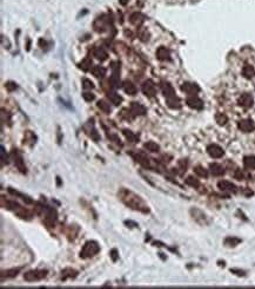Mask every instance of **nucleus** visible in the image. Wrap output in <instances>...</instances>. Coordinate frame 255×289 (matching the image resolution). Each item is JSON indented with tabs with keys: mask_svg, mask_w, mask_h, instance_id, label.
<instances>
[{
	"mask_svg": "<svg viewBox=\"0 0 255 289\" xmlns=\"http://www.w3.org/2000/svg\"><path fill=\"white\" fill-rule=\"evenodd\" d=\"M104 18H105V15H102L101 18H98L97 20L94 21V24H93L94 30H95L97 32H99V33H101V32H105L106 30H107V24H108V20H105Z\"/></svg>",
	"mask_w": 255,
	"mask_h": 289,
	"instance_id": "13",
	"label": "nucleus"
},
{
	"mask_svg": "<svg viewBox=\"0 0 255 289\" xmlns=\"http://www.w3.org/2000/svg\"><path fill=\"white\" fill-rule=\"evenodd\" d=\"M93 57H95V59H98L100 61H105L108 58V54H107L105 48H102V47H94L93 48Z\"/></svg>",
	"mask_w": 255,
	"mask_h": 289,
	"instance_id": "17",
	"label": "nucleus"
},
{
	"mask_svg": "<svg viewBox=\"0 0 255 289\" xmlns=\"http://www.w3.org/2000/svg\"><path fill=\"white\" fill-rule=\"evenodd\" d=\"M11 157L13 159L14 165L17 167V169L19 170L21 174H26V167H25V163H24V159H22V156L20 154L17 149H13L11 151Z\"/></svg>",
	"mask_w": 255,
	"mask_h": 289,
	"instance_id": "5",
	"label": "nucleus"
},
{
	"mask_svg": "<svg viewBox=\"0 0 255 289\" xmlns=\"http://www.w3.org/2000/svg\"><path fill=\"white\" fill-rule=\"evenodd\" d=\"M82 88L86 89V90H92V89L94 88V84L90 79L85 78V79H82Z\"/></svg>",
	"mask_w": 255,
	"mask_h": 289,
	"instance_id": "41",
	"label": "nucleus"
},
{
	"mask_svg": "<svg viewBox=\"0 0 255 289\" xmlns=\"http://www.w3.org/2000/svg\"><path fill=\"white\" fill-rule=\"evenodd\" d=\"M215 121L219 125L223 126V125H226V124H227V122H228V117H227L225 114H215Z\"/></svg>",
	"mask_w": 255,
	"mask_h": 289,
	"instance_id": "35",
	"label": "nucleus"
},
{
	"mask_svg": "<svg viewBox=\"0 0 255 289\" xmlns=\"http://www.w3.org/2000/svg\"><path fill=\"white\" fill-rule=\"evenodd\" d=\"M122 86H124V91L127 94H129V96H135V94H137V86L132 83V81H124Z\"/></svg>",
	"mask_w": 255,
	"mask_h": 289,
	"instance_id": "19",
	"label": "nucleus"
},
{
	"mask_svg": "<svg viewBox=\"0 0 255 289\" xmlns=\"http://www.w3.org/2000/svg\"><path fill=\"white\" fill-rule=\"evenodd\" d=\"M82 98H84L86 101L91 103V101H93L95 99V96L92 93V92H84V93H82Z\"/></svg>",
	"mask_w": 255,
	"mask_h": 289,
	"instance_id": "43",
	"label": "nucleus"
},
{
	"mask_svg": "<svg viewBox=\"0 0 255 289\" xmlns=\"http://www.w3.org/2000/svg\"><path fill=\"white\" fill-rule=\"evenodd\" d=\"M240 242H241V240H240V238H236V237H227V238L225 240V244L228 246V247H235V246H237Z\"/></svg>",
	"mask_w": 255,
	"mask_h": 289,
	"instance_id": "38",
	"label": "nucleus"
},
{
	"mask_svg": "<svg viewBox=\"0 0 255 289\" xmlns=\"http://www.w3.org/2000/svg\"><path fill=\"white\" fill-rule=\"evenodd\" d=\"M187 167H188V162L186 161V159H181V161H179V168L181 169L182 171H186Z\"/></svg>",
	"mask_w": 255,
	"mask_h": 289,
	"instance_id": "48",
	"label": "nucleus"
},
{
	"mask_svg": "<svg viewBox=\"0 0 255 289\" xmlns=\"http://www.w3.org/2000/svg\"><path fill=\"white\" fill-rule=\"evenodd\" d=\"M38 44H39V46L41 47V48H46L47 47V43H46L42 38L41 39H39V41H38Z\"/></svg>",
	"mask_w": 255,
	"mask_h": 289,
	"instance_id": "50",
	"label": "nucleus"
},
{
	"mask_svg": "<svg viewBox=\"0 0 255 289\" xmlns=\"http://www.w3.org/2000/svg\"><path fill=\"white\" fill-rule=\"evenodd\" d=\"M30 46H31V41H27V51H30Z\"/></svg>",
	"mask_w": 255,
	"mask_h": 289,
	"instance_id": "53",
	"label": "nucleus"
},
{
	"mask_svg": "<svg viewBox=\"0 0 255 289\" xmlns=\"http://www.w3.org/2000/svg\"><path fill=\"white\" fill-rule=\"evenodd\" d=\"M242 76H243L245 78H247V79H252L255 76V71H254V68H253V66H250V65H245L243 68H242Z\"/></svg>",
	"mask_w": 255,
	"mask_h": 289,
	"instance_id": "28",
	"label": "nucleus"
},
{
	"mask_svg": "<svg viewBox=\"0 0 255 289\" xmlns=\"http://www.w3.org/2000/svg\"><path fill=\"white\" fill-rule=\"evenodd\" d=\"M119 2L122 5V6H126L128 4V0H119Z\"/></svg>",
	"mask_w": 255,
	"mask_h": 289,
	"instance_id": "51",
	"label": "nucleus"
},
{
	"mask_svg": "<svg viewBox=\"0 0 255 289\" xmlns=\"http://www.w3.org/2000/svg\"><path fill=\"white\" fill-rule=\"evenodd\" d=\"M120 116H121V118L122 119H125V121H128V122H131V121H133L134 119V114H133V112L131 111V109L128 110V109H122L121 110V112H120Z\"/></svg>",
	"mask_w": 255,
	"mask_h": 289,
	"instance_id": "32",
	"label": "nucleus"
},
{
	"mask_svg": "<svg viewBox=\"0 0 255 289\" xmlns=\"http://www.w3.org/2000/svg\"><path fill=\"white\" fill-rule=\"evenodd\" d=\"M144 148L147 150V151H149V152H159L160 151V147H159V144H157L155 142H146L144 144Z\"/></svg>",
	"mask_w": 255,
	"mask_h": 289,
	"instance_id": "29",
	"label": "nucleus"
},
{
	"mask_svg": "<svg viewBox=\"0 0 255 289\" xmlns=\"http://www.w3.org/2000/svg\"><path fill=\"white\" fill-rule=\"evenodd\" d=\"M107 98H108L110 101H111L112 104H114V105H120V104L122 103V101H124L122 97L119 96L118 93H115V92H108Z\"/></svg>",
	"mask_w": 255,
	"mask_h": 289,
	"instance_id": "25",
	"label": "nucleus"
},
{
	"mask_svg": "<svg viewBox=\"0 0 255 289\" xmlns=\"http://www.w3.org/2000/svg\"><path fill=\"white\" fill-rule=\"evenodd\" d=\"M119 196L121 197V201L124 202L127 207H129V208L133 209V210L141 211V213H144V214L149 213V209H148V207L145 204V202L142 201L139 196H137L135 194H133V192L129 191V190L121 189V191H120Z\"/></svg>",
	"mask_w": 255,
	"mask_h": 289,
	"instance_id": "1",
	"label": "nucleus"
},
{
	"mask_svg": "<svg viewBox=\"0 0 255 289\" xmlns=\"http://www.w3.org/2000/svg\"><path fill=\"white\" fill-rule=\"evenodd\" d=\"M129 21H131L132 25L140 27L141 25H142V23L145 21L144 14L140 13V12H134V13L131 14V17H129Z\"/></svg>",
	"mask_w": 255,
	"mask_h": 289,
	"instance_id": "16",
	"label": "nucleus"
},
{
	"mask_svg": "<svg viewBox=\"0 0 255 289\" xmlns=\"http://www.w3.org/2000/svg\"><path fill=\"white\" fill-rule=\"evenodd\" d=\"M154 246H155V247H164V244L160 242H154Z\"/></svg>",
	"mask_w": 255,
	"mask_h": 289,
	"instance_id": "52",
	"label": "nucleus"
},
{
	"mask_svg": "<svg viewBox=\"0 0 255 289\" xmlns=\"http://www.w3.org/2000/svg\"><path fill=\"white\" fill-rule=\"evenodd\" d=\"M125 224H126V225H128L129 228H137V227H139L137 223L132 222V221H126V222H125Z\"/></svg>",
	"mask_w": 255,
	"mask_h": 289,
	"instance_id": "49",
	"label": "nucleus"
},
{
	"mask_svg": "<svg viewBox=\"0 0 255 289\" xmlns=\"http://www.w3.org/2000/svg\"><path fill=\"white\" fill-rule=\"evenodd\" d=\"M194 172H195L199 177H203V178H207V177H208V170H206L203 167H200V165H197V167L194 168Z\"/></svg>",
	"mask_w": 255,
	"mask_h": 289,
	"instance_id": "36",
	"label": "nucleus"
},
{
	"mask_svg": "<svg viewBox=\"0 0 255 289\" xmlns=\"http://www.w3.org/2000/svg\"><path fill=\"white\" fill-rule=\"evenodd\" d=\"M122 134H124V136L126 137V139L129 142V143H137L139 142V136L137 134H135L134 132H132L131 130H127V129H125L124 131H122Z\"/></svg>",
	"mask_w": 255,
	"mask_h": 289,
	"instance_id": "24",
	"label": "nucleus"
},
{
	"mask_svg": "<svg viewBox=\"0 0 255 289\" xmlns=\"http://www.w3.org/2000/svg\"><path fill=\"white\" fill-rule=\"evenodd\" d=\"M0 155H1V163L2 164H5V163H8V156H7V154H6V151H5V149H4V147H1L0 148Z\"/></svg>",
	"mask_w": 255,
	"mask_h": 289,
	"instance_id": "44",
	"label": "nucleus"
},
{
	"mask_svg": "<svg viewBox=\"0 0 255 289\" xmlns=\"http://www.w3.org/2000/svg\"><path fill=\"white\" fill-rule=\"evenodd\" d=\"M161 90L166 98H170L175 96V90L168 81H161Z\"/></svg>",
	"mask_w": 255,
	"mask_h": 289,
	"instance_id": "15",
	"label": "nucleus"
},
{
	"mask_svg": "<svg viewBox=\"0 0 255 289\" xmlns=\"http://www.w3.org/2000/svg\"><path fill=\"white\" fill-rule=\"evenodd\" d=\"M166 103L168 105V108L174 109V110H177V109L181 108V101L177 98V96L174 97H170V98H166Z\"/></svg>",
	"mask_w": 255,
	"mask_h": 289,
	"instance_id": "22",
	"label": "nucleus"
},
{
	"mask_svg": "<svg viewBox=\"0 0 255 289\" xmlns=\"http://www.w3.org/2000/svg\"><path fill=\"white\" fill-rule=\"evenodd\" d=\"M92 74L95 77V78H102L106 74V68L104 66H100V65H94L92 67Z\"/></svg>",
	"mask_w": 255,
	"mask_h": 289,
	"instance_id": "23",
	"label": "nucleus"
},
{
	"mask_svg": "<svg viewBox=\"0 0 255 289\" xmlns=\"http://www.w3.org/2000/svg\"><path fill=\"white\" fill-rule=\"evenodd\" d=\"M5 88H6L7 91H10V92H13V91H15L17 90V84L14 83V81H7L6 84H5Z\"/></svg>",
	"mask_w": 255,
	"mask_h": 289,
	"instance_id": "42",
	"label": "nucleus"
},
{
	"mask_svg": "<svg viewBox=\"0 0 255 289\" xmlns=\"http://www.w3.org/2000/svg\"><path fill=\"white\" fill-rule=\"evenodd\" d=\"M243 165L246 169H255V156H246L243 158Z\"/></svg>",
	"mask_w": 255,
	"mask_h": 289,
	"instance_id": "31",
	"label": "nucleus"
},
{
	"mask_svg": "<svg viewBox=\"0 0 255 289\" xmlns=\"http://www.w3.org/2000/svg\"><path fill=\"white\" fill-rule=\"evenodd\" d=\"M139 38H140V40L141 41H147L148 39H149V33L147 32V30H144V28H140V31H139Z\"/></svg>",
	"mask_w": 255,
	"mask_h": 289,
	"instance_id": "39",
	"label": "nucleus"
},
{
	"mask_svg": "<svg viewBox=\"0 0 255 289\" xmlns=\"http://www.w3.org/2000/svg\"><path fill=\"white\" fill-rule=\"evenodd\" d=\"M209 171L210 174L213 176H222L223 174H225V169L220 165V164H217V163H212L209 165Z\"/></svg>",
	"mask_w": 255,
	"mask_h": 289,
	"instance_id": "21",
	"label": "nucleus"
},
{
	"mask_svg": "<svg viewBox=\"0 0 255 289\" xmlns=\"http://www.w3.org/2000/svg\"><path fill=\"white\" fill-rule=\"evenodd\" d=\"M129 155L134 158V161L139 163L140 165H142L144 168L146 169H152V163H150V159L148 158V156L146 155L142 151H135V152H129Z\"/></svg>",
	"mask_w": 255,
	"mask_h": 289,
	"instance_id": "4",
	"label": "nucleus"
},
{
	"mask_svg": "<svg viewBox=\"0 0 255 289\" xmlns=\"http://www.w3.org/2000/svg\"><path fill=\"white\" fill-rule=\"evenodd\" d=\"M15 215L19 216L20 218H22V220H31V218H32V214H31L27 209L21 208V207L15 211Z\"/></svg>",
	"mask_w": 255,
	"mask_h": 289,
	"instance_id": "30",
	"label": "nucleus"
},
{
	"mask_svg": "<svg viewBox=\"0 0 255 289\" xmlns=\"http://www.w3.org/2000/svg\"><path fill=\"white\" fill-rule=\"evenodd\" d=\"M8 192L10 194H12L13 196H18V197H20L22 201L25 202L26 204H33V200L30 197V196H26V195H24V194H21V192H18V191H14L13 189H8Z\"/></svg>",
	"mask_w": 255,
	"mask_h": 289,
	"instance_id": "27",
	"label": "nucleus"
},
{
	"mask_svg": "<svg viewBox=\"0 0 255 289\" xmlns=\"http://www.w3.org/2000/svg\"><path fill=\"white\" fill-rule=\"evenodd\" d=\"M185 182H186L187 185H189L192 188H199V187H200V182L197 181L195 177H193V176H188V177L185 180Z\"/></svg>",
	"mask_w": 255,
	"mask_h": 289,
	"instance_id": "34",
	"label": "nucleus"
},
{
	"mask_svg": "<svg viewBox=\"0 0 255 289\" xmlns=\"http://www.w3.org/2000/svg\"><path fill=\"white\" fill-rule=\"evenodd\" d=\"M237 126L242 132H246V134L252 132V131L255 130V124L252 119H241L237 123Z\"/></svg>",
	"mask_w": 255,
	"mask_h": 289,
	"instance_id": "9",
	"label": "nucleus"
},
{
	"mask_svg": "<svg viewBox=\"0 0 255 289\" xmlns=\"http://www.w3.org/2000/svg\"><path fill=\"white\" fill-rule=\"evenodd\" d=\"M207 152H208V155H209L210 157H213V158H221V157L225 155L223 149L221 148L220 145H217V144H209V145L207 147Z\"/></svg>",
	"mask_w": 255,
	"mask_h": 289,
	"instance_id": "7",
	"label": "nucleus"
},
{
	"mask_svg": "<svg viewBox=\"0 0 255 289\" xmlns=\"http://www.w3.org/2000/svg\"><path fill=\"white\" fill-rule=\"evenodd\" d=\"M157 58L161 61H168L170 60V52L168 48L165 46H160L157 50Z\"/></svg>",
	"mask_w": 255,
	"mask_h": 289,
	"instance_id": "14",
	"label": "nucleus"
},
{
	"mask_svg": "<svg viewBox=\"0 0 255 289\" xmlns=\"http://www.w3.org/2000/svg\"><path fill=\"white\" fill-rule=\"evenodd\" d=\"M107 136H108V138H110V139H112V141L114 142V143H117V144H119L120 147H122L121 141H120V138H119L118 136H115V134H107Z\"/></svg>",
	"mask_w": 255,
	"mask_h": 289,
	"instance_id": "46",
	"label": "nucleus"
},
{
	"mask_svg": "<svg viewBox=\"0 0 255 289\" xmlns=\"http://www.w3.org/2000/svg\"><path fill=\"white\" fill-rule=\"evenodd\" d=\"M78 276V271L71 268H66L61 271V280L66 281L67 279H75Z\"/></svg>",
	"mask_w": 255,
	"mask_h": 289,
	"instance_id": "20",
	"label": "nucleus"
},
{
	"mask_svg": "<svg viewBox=\"0 0 255 289\" xmlns=\"http://www.w3.org/2000/svg\"><path fill=\"white\" fill-rule=\"evenodd\" d=\"M131 111L133 112L134 116H145L147 114V109L145 108L142 104L137 103V101H133L131 103Z\"/></svg>",
	"mask_w": 255,
	"mask_h": 289,
	"instance_id": "12",
	"label": "nucleus"
},
{
	"mask_svg": "<svg viewBox=\"0 0 255 289\" xmlns=\"http://www.w3.org/2000/svg\"><path fill=\"white\" fill-rule=\"evenodd\" d=\"M21 268H13V269H10V270H6V271H2L1 273V280L4 281V279H10V277H15L20 273Z\"/></svg>",
	"mask_w": 255,
	"mask_h": 289,
	"instance_id": "26",
	"label": "nucleus"
},
{
	"mask_svg": "<svg viewBox=\"0 0 255 289\" xmlns=\"http://www.w3.org/2000/svg\"><path fill=\"white\" fill-rule=\"evenodd\" d=\"M253 101H254V99H253V97H252L250 94L243 93L239 97V99H237V104H239L240 106H242V108L249 109V108H252V106H253Z\"/></svg>",
	"mask_w": 255,
	"mask_h": 289,
	"instance_id": "10",
	"label": "nucleus"
},
{
	"mask_svg": "<svg viewBox=\"0 0 255 289\" xmlns=\"http://www.w3.org/2000/svg\"><path fill=\"white\" fill-rule=\"evenodd\" d=\"M234 178L237 180V181H242L245 178V175H243V172H242L241 170H236L235 172H234Z\"/></svg>",
	"mask_w": 255,
	"mask_h": 289,
	"instance_id": "47",
	"label": "nucleus"
},
{
	"mask_svg": "<svg viewBox=\"0 0 255 289\" xmlns=\"http://www.w3.org/2000/svg\"><path fill=\"white\" fill-rule=\"evenodd\" d=\"M79 67L84 71H90L92 70V60L91 58H85L81 63H79Z\"/></svg>",
	"mask_w": 255,
	"mask_h": 289,
	"instance_id": "33",
	"label": "nucleus"
},
{
	"mask_svg": "<svg viewBox=\"0 0 255 289\" xmlns=\"http://www.w3.org/2000/svg\"><path fill=\"white\" fill-rule=\"evenodd\" d=\"M217 187H219L220 190H222V191H232V192L236 191L235 185H234L232 182H228V181H220L217 183Z\"/></svg>",
	"mask_w": 255,
	"mask_h": 289,
	"instance_id": "18",
	"label": "nucleus"
},
{
	"mask_svg": "<svg viewBox=\"0 0 255 289\" xmlns=\"http://www.w3.org/2000/svg\"><path fill=\"white\" fill-rule=\"evenodd\" d=\"M87 134H88V136L91 137V138H92V139H93V141L98 142L99 139H100V136H99L98 131H97L95 129L93 128V126H92V129H91V130H88V132H87Z\"/></svg>",
	"mask_w": 255,
	"mask_h": 289,
	"instance_id": "40",
	"label": "nucleus"
},
{
	"mask_svg": "<svg viewBox=\"0 0 255 289\" xmlns=\"http://www.w3.org/2000/svg\"><path fill=\"white\" fill-rule=\"evenodd\" d=\"M111 257H112V261L113 262H117L118 261V258H119V254H118V250L117 249H112L111 250Z\"/></svg>",
	"mask_w": 255,
	"mask_h": 289,
	"instance_id": "45",
	"label": "nucleus"
},
{
	"mask_svg": "<svg viewBox=\"0 0 255 289\" xmlns=\"http://www.w3.org/2000/svg\"><path fill=\"white\" fill-rule=\"evenodd\" d=\"M181 90L185 93L189 94V96H195L200 91V88L196 84H193V83H183L181 85Z\"/></svg>",
	"mask_w": 255,
	"mask_h": 289,
	"instance_id": "11",
	"label": "nucleus"
},
{
	"mask_svg": "<svg viewBox=\"0 0 255 289\" xmlns=\"http://www.w3.org/2000/svg\"><path fill=\"white\" fill-rule=\"evenodd\" d=\"M100 251V246L95 241H88L84 244V247L80 251V257L81 258H90L95 256Z\"/></svg>",
	"mask_w": 255,
	"mask_h": 289,
	"instance_id": "2",
	"label": "nucleus"
},
{
	"mask_svg": "<svg viewBox=\"0 0 255 289\" xmlns=\"http://www.w3.org/2000/svg\"><path fill=\"white\" fill-rule=\"evenodd\" d=\"M141 90L146 97L148 98H153L155 94H157V88H155V84L153 83V81L150 79H147L146 81H144L142 86H141Z\"/></svg>",
	"mask_w": 255,
	"mask_h": 289,
	"instance_id": "6",
	"label": "nucleus"
},
{
	"mask_svg": "<svg viewBox=\"0 0 255 289\" xmlns=\"http://www.w3.org/2000/svg\"><path fill=\"white\" fill-rule=\"evenodd\" d=\"M97 105H98V108L100 109L102 112H105V114H110V112H111V106H110V104H108L107 101H99Z\"/></svg>",
	"mask_w": 255,
	"mask_h": 289,
	"instance_id": "37",
	"label": "nucleus"
},
{
	"mask_svg": "<svg viewBox=\"0 0 255 289\" xmlns=\"http://www.w3.org/2000/svg\"><path fill=\"white\" fill-rule=\"evenodd\" d=\"M186 104L190 109H194V110H202L203 109V101L196 96H189L186 99Z\"/></svg>",
	"mask_w": 255,
	"mask_h": 289,
	"instance_id": "8",
	"label": "nucleus"
},
{
	"mask_svg": "<svg viewBox=\"0 0 255 289\" xmlns=\"http://www.w3.org/2000/svg\"><path fill=\"white\" fill-rule=\"evenodd\" d=\"M47 270H30L24 274V280L27 282H35L45 279L47 276Z\"/></svg>",
	"mask_w": 255,
	"mask_h": 289,
	"instance_id": "3",
	"label": "nucleus"
}]
</instances>
